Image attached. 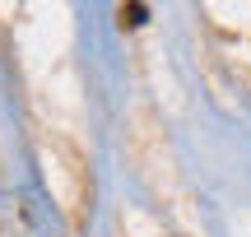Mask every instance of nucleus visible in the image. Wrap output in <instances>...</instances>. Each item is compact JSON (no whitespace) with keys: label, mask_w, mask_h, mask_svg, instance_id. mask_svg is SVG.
<instances>
[{"label":"nucleus","mask_w":251,"mask_h":237,"mask_svg":"<svg viewBox=\"0 0 251 237\" xmlns=\"http://www.w3.org/2000/svg\"><path fill=\"white\" fill-rule=\"evenodd\" d=\"M144 14H149L144 5H130V9H121V19H126V24H144Z\"/></svg>","instance_id":"1"}]
</instances>
